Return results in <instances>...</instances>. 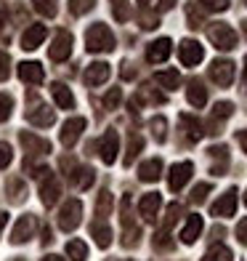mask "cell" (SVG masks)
I'll return each instance as SVG.
<instances>
[{"label":"cell","instance_id":"6da1fadb","mask_svg":"<svg viewBox=\"0 0 247 261\" xmlns=\"http://www.w3.org/2000/svg\"><path fill=\"white\" fill-rule=\"evenodd\" d=\"M85 45L90 54H101V51H112L114 48V35L107 24H93L85 35Z\"/></svg>","mask_w":247,"mask_h":261},{"label":"cell","instance_id":"7a4b0ae2","mask_svg":"<svg viewBox=\"0 0 247 261\" xmlns=\"http://www.w3.org/2000/svg\"><path fill=\"white\" fill-rule=\"evenodd\" d=\"M207 38L218 51H231L234 45H237V32H234L229 24H221V21L207 27Z\"/></svg>","mask_w":247,"mask_h":261},{"label":"cell","instance_id":"3957f363","mask_svg":"<svg viewBox=\"0 0 247 261\" xmlns=\"http://www.w3.org/2000/svg\"><path fill=\"white\" fill-rule=\"evenodd\" d=\"M82 221V203L80 200H67V203L61 205V213H58V227H61L64 232H72L80 227Z\"/></svg>","mask_w":247,"mask_h":261},{"label":"cell","instance_id":"277c9868","mask_svg":"<svg viewBox=\"0 0 247 261\" xmlns=\"http://www.w3.org/2000/svg\"><path fill=\"white\" fill-rule=\"evenodd\" d=\"M117 152H120V136H117L114 128H109L107 134L101 136V141H99V155H101V160L107 165H112L117 160Z\"/></svg>","mask_w":247,"mask_h":261},{"label":"cell","instance_id":"5b68a950","mask_svg":"<svg viewBox=\"0 0 247 261\" xmlns=\"http://www.w3.org/2000/svg\"><path fill=\"white\" fill-rule=\"evenodd\" d=\"M210 77H213V83H218L221 88H229L234 83V64L229 59H215V62L210 64Z\"/></svg>","mask_w":247,"mask_h":261},{"label":"cell","instance_id":"8992f818","mask_svg":"<svg viewBox=\"0 0 247 261\" xmlns=\"http://www.w3.org/2000/svg\"><path fill=\"white\" fill-rule=\"evenodd\" d=\"M178 59H181L183 67H197L205 59V48L197 40H183L178 45Z\"/></svg>","mask_w":247,"mask_h":261},{"label":"cell","instance_id":"52a82bcc","mask_svg":"<svg viewBox=\"0 0 247 261\" xmlns=\"http://www.w3.org/2000/svg\"><path fill=\"white\" fill-rule=\"evenodd\" d=\"M192 171H194V165L189 160H186V163H175L170 168V173H168V187L173 189V192H181L183 184L192 179Z\"/></svg>","mask_w":247,"mask_h":261},{"label":"cell","instance_id":"ba28073f","mask_svg":"<svg viewBox=\"0 0 247 261\" xmlns=\"http://www.w3.org/2000/svg\"><path fill=\"white\" fill-rule=\"evenodd\" d=\"M162 208V197L157 192H149L141 197V203H138V213H141V219H144L146 224H155L157 221V213Z\"/></svg>","mask_w":247,"mask_h":261},{"label":"cell","instance_id":"9c48e42d","mask_svg":"<svg viewBox=\"0 0 247 261\" xmlns=\"http://www.w3.org/2000/svg\"><path fill=\"white\" fill-rule=\"evenodd\" d=\"M69 54H72V35H69L67 30L56 32V38L51 43V59L53 62H67Z\"/></svg>","mask_w":247,"mask_h":261},{"label":"cell","instance_id":"30bf717a","mask_svg":"<svg viewBox=\"0 0 247 261\" xmlns=\"http://www.w3.org/2000/svg\"><path fill=\"white\" fill-rule=\"evenodd\" d=\"M58 195H61V184H58V179H56L53 173H45L43 176V184H40V200H43V205L45 208L56 205Z\"/></svg>","mask_w":247,"mask_h":261},{"label":"cell","instance_id":"8fae6325","mask_svg":"<svg viewBox=\"0 0 247 261\" xmlns=\"http://www.w3.org/2000/svg\"><path fill=\"white\" fill-rule=\"evenodd\" d=\"M234 211H237V189H229V192H223L215 203H213V208H210V213L213 216H234Z\"/></svg>","mask_w":247,"mask_h":261},{"label":"cell","instance_id":"7c38bea8","mask_svg":"<svg viewBox=\"0 0 247 261\" xmlns=\"http://www.w3.org/2000/svg\"><path fill=\"white\" fill-rule=\"evenodd\" d=\"M82 130H85V120H82V117H72V120H67L64 125H61V144L64 147H72L75 141L82 136Z\"/></svg>","mask_w":247,"mask_h":261},{"label":"cell","instance_id":"4fadbf2b","mask_svg":"<svg viewBox=\"0 0 247 261\" xmlns=\"http://www.w3.org/2000/svg\"><path fill=\"white\" fill-rule=\"evenodd\" d=\"M35 229H38V221H35V216H21L16 221V227H14V234H11V240L14 243H27L29 237L35 234Z\"/></svg>","mask_w":247,"mask_h":261},{"label":"cell","instance_id":"5bb4252c","mask_svg":"<svg viewBox=\"0 0 247 261\" xmlns=\"http://www.w3.org/2000/svg\"><path fill=\"white\" fill-rule=\"evenodd\" d=\"M27 120H29L32 125L48 128V125H53V120H56V115H53V110H51L48 104H38V107H32V110L27 112Z\"/></svg>","mask_w":247,"mask_h":261},{"label":"cell","instance_id":"9a60e30c","mask_svg":"<svg viewBox=\"0 0 247 261\" xmlns=\"http://www.w3.org/2000/svg\"><path fill=\"white\" fill-rule=\"evenodd\" d=\"M19 141H21V147H24L29 155H45V152H51V144H48V141L40 139V136H35V134H29V130L19 134Z\"/></svg>","mask_w":247,"mask_h":261},{"label":"cell","instance_id":"2e32d148","mask_svg":"<svg viewBox=\"0 0 247 261\" xmlns=\"http://www.w3.org/2000/svg\"><path fill=\"white\" fill-rule=\"evenodd\" d=\"M107 77H109V64H104V62H93V64L85 67V72H82V80H85L88 86H101Z\"/></svg>","mask_w":247,"mask_h":261},{"label":"cell","instance_id":"e0dca14e","mask_svg":"<svg viewBox=\"0 0 247 261\" xmlns=\"http://www.w3.org/2000/svg\"><path fill=\"white\" fill-rule=\"evenodd\" d=\"M170 51H173V43L168 38H160V40H155L146 48V59L151 64H160V62H165V59L170 56Z\"/></svg>","mask_w":247,"mask_h":261},{"label":"cell","instance_id":"ac0fdd59","mask_svg":"<svg viewBox=\"0 0 247 261\" xmlns=\"http://www.w3.org/2000/svg\"><path fill=\"white\" fill-rule=\"evenodd\" d=\"M43 40H45V27L43 24H32L24 32V38H21V48H24V51H35Z\"/></svg>","mask_w":247,"mask_h":261},{"label":"cell","instance_id":"d6986e66","mask_svg":"<svg viewBox=\"0 0 247 261\" xmlns=\"http://www.w3.org/2000/svg\"><path fill=\"white\" fill-rule=\"evenodd\" d=\"M199 232H202V216H197V213H192L189 221H186V227L181 229V243L192 245V243L197 240V237H199Z\"/></svg>","mask_w":247,"mask_h":261},{"label":"cell","instance_id":"ffe728a7","mask_svg":"<svg viewBox=\"0 0 247 261\" xmlns=\"http://www.w3.org/2000/svg\"><path fill=\"white\" fill-rule=\"evenodd\" d=\"M160 176H162V160L160 158H151V160H146L138 168V179L141 181H157Z\"/></svg>","mask_w":247,"mask_h":261},{"label":"cell","instance_id":"44dd1931","mask_svg":"<svg viewBox=\"0 0 247 261\" xmlns=\"http://www.w3.org/2000/svg\"><path fill=\"white\" fill-rule=\"evenodd\" d=\"M186 99H189L192 107H197V110H199V107H205V101H207V88L199 80H192L189 88H186Z\"/></svg>","mask_w":247,"mask_h":261},{"label":"cell","instance_id":"7402d4cb","mask_svg":"<svg viewBox=\"0 0 247 261\" xmlns=\"http://www.w3.org/2000/svg\"><path fill=\"white\" fill-rule=\"evenodd\" d=\"M19 77L24 83H40L43 80V67L38 62H24V64H19Z\"/></svg>","mask_w":247,"mask_h":261},{"label":"cell","instance_id":"603a6c76","mask_svg":"<svg viewBox=\"0 0 247 261\" xmlns=\"http://www.w3.org/2000/svg\"><path fill=\"white\" fill-rule=\"evenodd\" d=\"M53 101L61 107V110H72L75 107V96H72V91H69L64 83H56L53 86Z\"/></svg>","mask_w":247,"mask_h":261},{"label":"cell","instance_id":"cb8c5ba5","mask_svg":"<svg viewBox=\"0 0 247 261\" xmlns=\"http://www.w3.org/2000/svg\"><path fill=\"white\" fill-rule=\"evenodd\" d=\"M181 125H183V130H186V136H189V141H199L202 139V125H199V120L197 117H192V115H181Z\"/></svg>","mask_w":247,"mask_h":261},{"label":"cell","instance_id":"d4e9b609","mask_svg":"<svg viewBox=\"0 0 247 261\" xmlns=\"http://www.w3.org/2000/svg\"><path fill=\"white\" fill-rule=\"evenodd\" d=\"M90 232H93V240H96L99 248H109V245H112V229H109V224L96 221Z\"/></svg>","mask_w":247,"mask_h":261},{"label":"cell","instance_id":"484cf974","mask_svg":"<svg viewBox=\"0 0 247 261\" xmlns=\"http://www.w3.org/2000/svg\"><path fill=\"white\" fill-rule=\"evenodd\" d=\"M67 258L85 261V258H88V245L82 243V240H69V243H67Z\"/></svg>","mask_w":247,"mask_h":261},{"label":"cell","instance_id":"4316f807","mask_svg":"<svg viewBox=\"0 0 247 261\" xmlns=\"http://www.w3.org/2000/svg\"><path fill=\"white\" fill-rule=\"evenodd\" d=\"M155 80L160 83L162 88L173 91V88H178V83H181V75L175 72V69H165V72H157V75H155Z\"/></svg>","mask_w":247,"mask_h":261},{"label":"cell","instance_id":"83f0119b","mask_svg":"<svg viewBox=\"0 0 247 261\" xmlns=\"http://www.w3.org/2000/svg\"><path fill=\"white\" fill-rule=\"evenodd\" d=\"M72 179H75V187L77 189H88L90 184H93V179H96V173H93V168H77L75 173H72Z\"/></svg>","mask_w":247,"mask_h":261},{"label":"cell","instance_id":"f1b7e54d","mask_svg":"<svg viewBox=\"0 0 247 261\" xmlns=\"http://www.w3.org/2000/svg\"><path fill=\"white\" fill-rule=\"evenodd\" d=\"M32 3H35V11L45 19H53L58 11V0H32Z\"/></svg>","mask_w":247,"mask_h":261},{"label":"cell","instance_id":"f546056e","mask_svg":"<svg viewBox=\"0 0 247 261\" xmlns=\"http://www.w3.org/2000/svg\"><path fill=\"white\" fill-rule=\"evenodd\" d=\"M202 261H234V256H231V251H229L226 245H213V248L205 253Z\"/></svg>","mask_w":247,"mask_h":261},{"label":"cell","instance_id":"4dcf8cb0","mask_svg":"<svg viewBox=\"0 0 247 261\" xmlns=\"http://www.w3.org/2000/svg\"><path fill=\"white\" fill-rule=\"evenodd\" d=\"M231 112H234V104H231V101H218V104L213 107V123L226 120V117H231Z\"/></svg>","mask_w":247,"mask_h":261},{"label":"cell","instance_id":"1f68e13d","mask_svg":"<svg viewBox=\"0 0 247 261\" xmlns=\"http://www.w3.org/2000/svg\"><path fill=\"white\" fill-rule=\"evenodd\" d=\"M93 6H96V0H69V11L75 16L88 14V11H93Z\"/></svg>","mask_w":247,"mask_h":261},{"label":"cell","instance_id":"d6a6232c","mask_svg":"<svg viewBox=\"0 0 247 261\" xmlns=\"http://www.w3.org/2000/svg\"><path fill=\"white\" fill-rule=\"evenodd\" d=\"M112 11L117 21H128L131 19V8H128V0H112Z\"/></svg>","mask_w":247,"mask_h":261},{"label":"cell","instance_id":"836d02e7","mask_svg":"<svg viewBox=\"0 0 247 261\" xmlns=\"http://www.w3.org/2000/svg\"><path fill=\"white\" fill-rule=\"evenodd\" d=\"M151 134H155L157 141H165V136H168V123H165V117H155V120L149 123Z\"/></svg>","mask_w":247,"mask_h":261},{"label":"cell","instance_id":"e575fe53","mask_svg":"<svg viewBox=\"0 0 247 261\" xmlns=\"http://www.w3.org/2000/svg\"><path fill=\"white\" fill-rule=\"evenodd\" d=\"M8 192H11L8 197L14 200V203H21V200H24V192H27V189H24V184H21L19 179H11V181H8Z\"/></svg>","mask_w":247,"mask_h":261},{"label":"cell","instance_id":"d590c367","mask_svg":"<svg viewBox=\"0 0 247 261\" xmlns=\"http://www.w3.org/2000/svg\"><path fill=\"white\" fill-rule=\"evenodd\" d=\"M141 147H144V141H141V136H131V144H128V155H125V165H131L136 160V155L141 152Z\"/></svg>","mask_w":247,"mask_h":261},{"label":"cell","instance_id":"8d00e7d4","mask_svg":"<svg viewBox=\"0 0 247 261\" xmlns=\"http://www.w3.org/2000/svg\"><path fill=\"white\" fill-rule=\"evenodd\" d=\"M109 211H112V195L101 192L99 200H96V213H99V216H109Z\"/></svg>","mask_w":247,"mask_h":261},{"label":"cell","instance_id":"74e56055","mask_svg":"<svg viewBox=\"0 0 247 261\" xmlns=\"http://www.w3.org/2000/svg\"><path fill=\"white\" fill-rule=\"evenodd\" d=\"M11 110H14V99L8 93H0V123H6L11 117Z\"/></svg>","mask_w":247,"mask_h":261},{"label":"cell","instance_id":"f35d334b","mask_svg":"<svg viewBox=\"0 0 247 261\" xmlns=\"http://www.w3.org/2000/svg\"><path fill=\"white\" fill-rule=\"evenodd\" d=\"M155 245L160 248V251H170V248H173V243H170V229H160V232L155 234Z\"/></svg>","mask_w":247,"mask_h":261},{"label":"cell","instance_id":"ab89813d","mask_svg":"<svg viewBox=\"0 0 247 261\" xmlns=\"http://www.w3.org/2000/svg\"><path fill=\"white\" fill-rule=\"evenodd\" d=\"M120 99H122V91H120V88H112L107 96H104V110H117Z\"/></svg>","mask_w":247,"mask_h":261},{"label":"cell","instance_id":"60d3db41","mask_svg":"<svg viewBox=\"0 0 247 261\" xmlns=\"http://www.w3.org/2000/svg\"><path fill=\"white\" fill-rule=\"evenodd\" d=\"M11 160H14V152H11V147L6 144V141H0V171L8 168Z\"/></svg>","mask_w":247,"mask_h":261},{"label":"cell","instance_id":"b9f144b4","mask_svg":"<svg viewBox=\"0 0 247 261\" xmlns=\"http://www.w3.org/2000/svg\"><path fill=\"white\" fill-rule=\"evenodd\" d=\"M207 192H210V184H197L194 192H192V200H194V203H205Z\"/></svg>","mask_w":247,"mask_h":261},{"label":"cell","instance_id":"7bdbcfd3","mask_svg":"<svg viewBox=\"0 0 247 261\" xmlns=\"http://www.w3.org/2000/svg\"><path fill=\"white\" fill-rule=\"evenodd\" d=\"M8 67H11V59H8V54H6V51H0V83H3V80L11 75V69H8Z\"/></svg>","mask_w":247,"mask_h":261},{"label":"cell","instance_id":"ee69618b","mask_svg":"<svg viewBox=\"0 0 247 261\" xmlns=\"http://www.w3.org/2000/svg\"><path fill=\"white\" fill-rule=\"evenodd\" d=\"M207 11H226L229 8V0H202Z\"/></svg>","mask_w":247,"mask_h":261},{"label":"cell","instance_id":"f6af8a7d","mask_svg":"<svg viewBox=\"0 0 247 261\" xmlns=\"http://www.w3.org/2000/svg\"><path fill=\"white\" fill-rule=\"evenodd\" d=\"M237 240H239L242 245H247V219H242V221L237 224Z\"/></svg>","mask_w":247,"mask_h":261},{"label":"cell","instance_id":"bcb514c9","mask_svg":"<svg viewBox=\"0 0 247 261\" xmlns=\"http://www.w3.org/2000/svg\"><path fill=\"white\" fill-rule=\"evenodd\" d=\"M199 24H202V14H199V11L192 6L189 8V27H199Z\"/></svg>","mask_w":247,"mask_h":261},{"label":"cell","instance_id":"7dc6e473","mask_svg":"<svg viewBox=\"0 0 247 261\" xmlns=\"http://www.w3.org/2000/svg\"><path fill=\"white\" fill-rule=\"evenodd\" d=\"M6 224H8V213H6V211H0V232H3Z\"/></svg>","mask_w":247,"mask_h":261},{"label":"cell","instance_id":"c3c4849f","mask_svg":"<svg viewBox=\"0 0 247 261\" xmlns=\"http://www.w3.org/2000/svg\"><path fill=\"white\" fill-rule=\"evenodd\" d=\"M239 144H242L244 152H247V130H239Z\"/></svg>","mask_w":247,"mask_h":261},{"label":"cell","instance_id":"681fc988","mask_svg":"<svg viewBox=\"0 0 247 261\" xmlns=\"http://www.w3.org/2000/svg\"><path fill=\"white\" fill-rule=\"evenodd\" d=\"M51 240H53V237H51V229H43V243H45V245H48Z\"/></svg>","mask_w":247,"mask_h":261},{"label":"cell","instance_id":"f907efd6","mask_svg":"<svg viewBox=\"0 0 247 261\" xmlns=\"http://www.w3.org/2000/svg\"><path fill=\"white\" fill-rule=\"evenodd\" d=\"M173 3H175V0H162L160 8H162V11H168V8H173Z\"/></svg>","mask_w":247,"mask_h":261},{"label":"cell","instance_id":"816d5d0a","mask_svg":"<svg viewBox=\"0 0 247 261\" xmlns=\"http://www.w3.org/2000/svg\"><path fill=\"white\" fill-rule=\"evenodd\" d=\"M40 261H64L61 256H45V258H40Z\"/></svg>","mask_w":247,"mask_h":261},{"label":"cell","instance_id":"f5cc1de1","mask_svg":"<svg viewBox=\"0 0 247 261\" xmlns=\"http://www.w3.org/2000/svg\"><path fill=\"white\" fill-rule=\"evenodd\" d=\"M3 24H6V14L0 11V30H3Z\"/></svg>","mask_w":247,"mask_h":261},{"label":"cell","instance_id":"db71d44e","mask_svg":"<svg viewBox=\"0 0 247 261\" xmlns=\"http://www.w3.org/2000/svg\"><path fill=\"white\" fill-rule=\"evenodd\" d=\"M244 86H247V56H244Z\"/></svg>","mask_w":247,"mask_h":261},{"label":"cell","instance_id":"11a10c76","mask_svg":"<svg viewBox=\"0 0 247 261\" xmlns=\"http://www.w3.org/2000/svg\"><path fill=\"white\" fill-rule=\"evenodd\" d=\"M242 30H244V38H247V21H242Z\"/></svg>","mask_w":247,"mask_h":261},{"label":"cell","instance_id":"9f6ffc18","mask_svg":"<svg viewBox=\"0 0 247 261\" xmlns=\"http://www.w3.org/2000/svg\"><path fill=\"white\" fill-rule=\"evenodd\" d=\"M138 3H149V0H138Z\"/></svg>","mask_w":247,"mask_h":261},{"label":"cell","instance_id":"6f0895ef","mask_svg":"<svg viewBox=\"0 0 247 261\" xmlns=\"http://www.w3.org/2000/svg\"><path fill=\"white\" fill-rule=\"evenodd\" d=\"M244 203H247V192H244Z\"/></svg>","mask_w":247,"mask_h":261},{"label":"cell","instance_id":"680465c9","mask_svg":"<svg viewBox=\"0 0 247 261\" xmlns=\"http://www.w3.org/2000/svg\"><path fill=\"white\" fill-rule=\"evenodd\" d=\"M244 3H247V0H244Z\"/></svg>","mask_w":247,"mask_h":261}]
</instances>
